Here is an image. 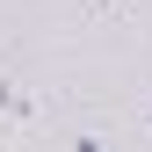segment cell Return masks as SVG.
I'll list each match as a JSON object with an SVG mask.
<instances>
[{
    "label": "cell",
    "instance_id": "1",
    "mask_svg": "<svg viewBox=\"0 0 152 152\" xmlns=\"http://www.w3.org/2000/svg\"><path fill=\"white\" fill-rule=\"evenodd\" d=\"M109 15H123V0H87V22H109Z\"/></svg>",
    "mask_w": 152,
    "mask_h": 152
}]
</instances>
